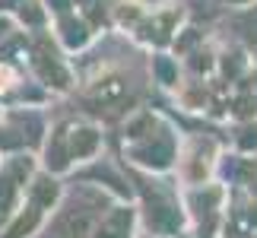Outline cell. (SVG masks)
<instances>
[{
	"label": "cell",
	"instance_id": "1",
	"mask_svg": "<svg viewBox=\"0 0 257 238\" xmlns=\"http://www.w3.org/2000/svg\"><path fill=\"white\" fill-rule=\"evenodd\" d=\"M86 229H89V213L86 210H76V206H73V210L61 219V232L67 238H83Z\"/></svg>",
	"mask_w": 257,
	"mask_h": 238
},
{
	"label": "cell",
	"instance_id": "3",
	"mask_svg": "<svg viewBox=\"0 0 257 238\" xmlns=\"http://www.w3.org/2000/svg\"><path fill=\"white\" fill-rule=\"evenodd\" d=\"M95 143H98V137H95V131H76V137H73V156H89L95 150Z\"/></svg>",
	"mask_w": 257,
	"mask_h": 238
},
{
	"label": "cell",
	"instance_id": "2",
	"mask_svg": "<svg viewBox=\"0 0 257 238\" xmlns=\"http://www.w3.org/2000/svg\"><path fill=\"white\" fill-rule=\"evenodd\" d=\"M127 232H131V213H114L111 219L102 225L98 238H131Z\"/></svg>",
	"mask_w": 257,
	"mask_h": 238
},
{
	"label": "cell",
	"instance_id": "4",
	"mask_svg": "<svg viewBox=\"0 0 257 238\" xmlns=\"http://www.w3.org/2000/svg\"><path fill=\"white\" fill-rule=\"evenodd\" d=\"M92 95L98 98V102H111V98H121L124 95V86H121V79H108V83H102Z\"/></svg>",
	"mask_w": 257,
	"mask_h": 238
},
{
	"label": "cell",
	"instance_id": "6",
	"mask_svg": "<svg viewBox=\"0 0 257 238\" xmlns=\"http://www.w3.org/2000/svg\"><path fill=\"white\" fill-rule=\"evenodd\" d=\"M35 191H38V200H42V203H51L54 200V184H48V181H38V187H35Z\"/></svg>",
	"mask_w": 257,
	"mask_h": 238
},
{
	"label": "cell",
	"instance_id": "5",
	"mask_svg": "<svg viewBox=\"0 0 257 238\" xmlns=\"http://www.w3.org/2000/svg\"><path fill=\"white\" fill-rule=\"evenodd\" d=\"M35 222H38V210H29V216H23V219H19L13 229L7 232V238H23L26 232H32V229H35Z\"/></svg>",
	"mask_w": 257,
	"mask_h": 238
}]
</instances>
